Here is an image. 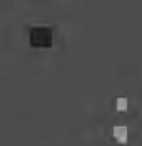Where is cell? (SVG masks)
<instances>
[{
  "label": "cell",
  "instance_id": "cell-1",
  "mask_svg": "<svg viewBox=\"0 0 142 146\" xmlns=\"http://www.w3.org/2000/svg\"><path fill=\"white\" fill-rule=\"evenodd\" d=\"M114 132V136L117 137L119 141H125V137H127V128L123 126H117L113 128Z\"/></svg>",
  "mask_w": 142,
  "mask_h": 146
},
{
  "label": "cell",
  "instance_id": "cell-2",
  "mask_svg": "<svg viewBox=\"0 0 142 146\" xmlns=\"http://www.w3.org/2000/svg\"><path fill=\"white\" fill-rule=\"evenodd\" d=\"M117 108L120 109V110H124L127 108V99H124V98L117 99Z\"/></svg>",
  "mask_w": 142,
  "mask_h": 146
}]
</instances>
